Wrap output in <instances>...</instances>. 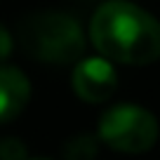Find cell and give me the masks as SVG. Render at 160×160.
Returning <instances> with one entry per match:
<instances>
[{"label":"cell","mask_w":160,"mask_h":160,"mask_svg":"<svg viewBox=\"0 0 160 160\" xmlns=\"http://www.w3.org/2000/svg\"><path fill=\"white\" fill-rule=\"evenodd\" d=\"M92 45L108 61L148 66L160 57V26L130 0H106L90 21Z\"/></svg>","instance_id":"obj_1"},{"label":"cell","mask_w":160,"mask_h":160,"mask_svg":"<svg viewBox=\"0 0 160 160\" xmlns=\"http://www.w3.org/2000/svg\"><path fill=\"white\" fill-rule=\"evenodd\" d=\"M17 40L21 50L40 64L66 66L85 54V33L71 14L35 12L19 21Z\"/></svg>","instance_id":"obj_2"},{"label":"cell","mask_w":160,"mask_h":160,"mask_svg":"<svg viewBox=\"0 0 160 160\" xmlns=\"http://www.w3.org/2000/svg\"><path fill=\"white\" fill-rule=\"evenodd\" d=\"M99 139L120 153H146L158 141V122L153 113L134 104L108 108L99 120Z\"/></svg>","instance_id":"obj_3"},{"label":"cell","mask_w":160,"mask_h":160,"mask_svg":"<svg viewBox=\"0 0 160 160\" xmlns=\"http://www.w3.org/2000/svg\"><path fill=\"white\" fill-rule=\"evenodd\" d=\"M73 92L87 104H104L118 90V73L104 57H85L75 61L73 75Z\"/></svg>","instance_id":"obj_4"},{"label":"cell","mask_w":160,"mask_h":160,"mask_svg":"<svg viewBox=\"0 0 160 160\" xmlns=\"http://www.w3.org/2000/svg\"><path fill=\"white\" fill-rule=\"evenodd\" d=\"M31 82L17 66H0V125L10 122L28 106Z\"/></svg>","instance_id":"obj_5"},{"label":"cell","mask_w":160,"mask_h":160,"mask_svg":"<svg viewBox=\"0 0 160 160\" xmlns=\"http://www.w3.org/2000/svg\"><path fill=\"white\" fill-rule=\"evenodd\" d=\"M61 151L66 160H94L99 153V139L92 132H78L64 141Z\"/></svg>","instance_id":"obj_6"},{"label":"cell","mask_w":160,"mask_h":160,"mask_svg":"<svg viewBox=\"0 0 160 160\" xmlns=\"http://www.w3.org/2000/svg\"><path fill=\"white\" fill-rule=\"evenodd\" d=\"M28 148L17 137H2L0 139V160H26Z\"/></svg>","instance_id":"obj_7"},{"label":"cell","mask_w":160,"mask_h":160,"mask_svg":"<svg viewBox=\"0 0 160 160\" xmlns=\"http://www.w3.org/2000/svg\"><path fill=\"white\" fill-rule=\"evenodd\" d=\"M14 50V40H12V33L5 28V26L0 24V64L7 59Z\"/></svg>","instance_id":"obj_8"},{"label":"cell","mask_w":160,"mask_h":160,"mask_svg":"<svg viewBox=\"0 0 160 160\" xmlns=\"http://www.w3.org/2000/svg\"><path fill=\"white\" fill-rule=\"evenodd\" d=\"M35 160H47V158H35Z\"/></svg>","instance_id":"obj_9"}]
</instances>
